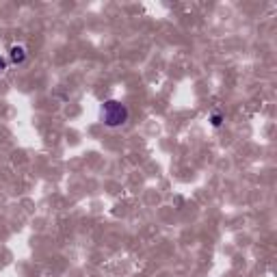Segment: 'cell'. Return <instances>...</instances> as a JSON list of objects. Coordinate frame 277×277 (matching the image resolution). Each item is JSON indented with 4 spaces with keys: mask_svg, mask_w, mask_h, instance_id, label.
Returning a JSON list of instances; mask_svg holds the SVG:
<instances>
[{
    "mask_svg": "<svg viewBox=\"0 0 277 277\" xmlns=\"http://www.w3.org/2000/svg\"><path fill=\"white\" fill-rule=\"evenodd\" d=\"M24 61H26V48L24 46H13L11 48V63L22 65Z\"/></svg>",
    "mask_w": 277,
    "mask_h": 277,
    "instance_id": "7a4b0ae2",
    "label": "cell"
},
{
    "mask_svg": "<svg viewBox=\"0 0 277 277\" xmlns=\"http://www.w3.org/2000/svg\"><path fill=\"white\" fill-rule=\"evenodd\" d=\"M4 69H7V61H4V59H2V57H0V74H2V72H4Z\"/></svg>",
    "mask_w": 277,
    "mask_h": 277,
    "instance_id": "277c9868",
    "label": "cell"
},
{
    "mask_svg": "<svg viewBox=\"0 0 277 277\" xmlns=\"http://www.w3.org/2000/svg\"><path fill=\"white\" fill-rule=\"evenodd\" d=\"M128 108L126 104H122L119 100H106L104 104H102L100 108V117H102V122L106 123L108 128H119V126H123V123L128 122Z\"/></svg>",
    "mask_w": 277,
    "mask_h": 277,
    "instance_id": "6da1fadb",
    "label": "cell"
},
{
    "mask_svg": "<svg viewBox=\"0 0 277 277\" xmlns=\"http://www.w3.org/2000/svg\"><path fill=\"white\" fill-rule=\"evenodd\" d=\"M210 123H213L215 128H219L221 123H223V115H221V113H213V117H210Z\"/></svg>",
    "mask_w": 277,
    "mask_h": 277,
    "instance_id": "3957f363",
    "label": "cell"
}]
</instances>
